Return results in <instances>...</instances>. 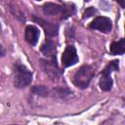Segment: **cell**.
Instances as JSON below:
<instances>
[{
	"label": "cell",
	"mask_w": 125,
	"mask_h": 125,
	"mask_svg": "<svg viewBox=\"0 0 125 125\" xmlns=\"http://www.w3.org/2000/svg\"><path fill=\"white\" fill-rule=\"evenodd\" d=\"M95 75V68L90 64L81 65L72 76V83L79 89H86Z\"/></svg>",
	"instance_id": "3957f363"
},
{
	"label": "cell",
	"mask_w": 125,
	"mask_h": 125,
	"mask_svg": "<svg viewBox=\"0 0 125 125\" xmlns=\"http://www.w3.org/2000/svg\"><path fill=\"white\" fill-rule=\"evenodd\" d=\"M41 68L52 81L60 80L62 75V71L60 69V67L57 63V60L42 59L41 60Z\"/></svg>",
	"instance_id": "5b68a950"
},
{
	"label": "cell",
	"mask_w": 125,
	"mask_h": 125,
	"mask_svg": "<svg viewBox=\"0 0 125 125\" xmlns=\"http://www.w3.org/2000/svg\"><path fill=\"white\" fill-rule=\"evenodd\" d=\"M40 52L43 54L44 57L50 60H56V54H57V47L55 42L48 38L44 41V43L40 47Z\"/></svg>",
	"instance_id": "30bf717a"
},
{
	"label": "cell",
	"mask_w": 125,
	"mask_h": 125,
	"mask_svg": "<svg viewBox=\"0 0 125 125\" xmlns=\"http://www.w3.org/2000/svg\"><path fill=\"white\" fill-rule=\"evenodd\" d=\"M118 69H119V61L118 60L111 61L104 68V70L101 73V78H100V82H99L100 88L103 91L108 92L111 90V88L113 86V80L111 78V73L113 71H118Z\"/></svg>",
	"instance_id": "277c9868"
},
{
	"label": "cell",
	"mask_w": 125,
	"mask_h": 125,
	"mask_svg": "<svg viewBox=\"0 0 125 125\" xmlns=\"http://www.w3.org/2000/svg\"><path fill=\"white\" fill-rule=\"evenodd\" d=\"M96 13H97V10H96V8H95V7H88V8L86 9V11L84 12L82 19H83V20L88 19V18H90V17L94 16Z\"/></svg>",
	"instance_id": "9a60e30c"
},
{
	"label": "cell",
	"mask_w": 125,
	"mask_h": 125,
	"mask_svg": "<svg viewBox=\"0 0 125 125\" xmlns=\"http://www.w3.org/2000/svg\"><path fill=\"white\" fill-rule=\"evenodd\" d=\"M42 11L46 16H60L61 20H65L75 13V6L73 4H58L53 2H46L42 6Z\"/></svg>",
	"instance_id": "6da1fadb"
},
{
	"label": "cell",
	"mask_w": 125,
	"mask_h": 125,
	"mask_svg": "<svg viewBox=\"0 0 125 125\" xmlns=\"http://www.w3.org/2000/svg\"><path fill=\"white\" fill-rule=\"evenodd\" d=\"M5 55H6V50H5V48H4L2 45H0V58H3Z\"/></svg>",
	"instance_id": "2e32d148"
},
{
	"label": "cell",
	"mask_w": 125,
	"mask_h": 125,
	"mask_svg": "<svg viewBox=\"0 0 125 125\" xmlns=\"http://www.w3.org/2000/svg\"><path fill=\"white\" fill-rule=\"evenodd\" d=\"M1 30H2V24H1V21H0V32H1Z\"/></svg>",
	"instance_id": "ac0fdd59"
},
{
	"label": "cell",
	"mask_w": 125,
	"mask_h": 125,
	"mask_svg": "<svg viewBox=\"0 0 125 125\" xmlns=\"http://www.w3.org/2000/svg\"><path fill=\"white\" fill-rule=\"evenodd\" d=\"M79 61L77 51L73 45H67L62 55V65L63 67H69L76 64Z\"/></svg>",
	"instance_id": "52a82bcc"
},
{
	"label": "cell",
	"mask_w": 125,
	"mask_h": 125,
	"mask_svg": "<svg viewBox=\"0 0 125 125\" xmlns=\"http://www.w3.org/2000/svg\"><path fill=\"white\" fill-rule=\"evenodd\" d=\"M30 92L32 94L42 97V98L50 97V89L45 85H35V86L31 87Z\"/></svg>",
	"instance_id": "4fadbf2b"
},
{
	"label": "cell",
	"mask_w": 125,
	"mask_h": 125,
	"mask_svg": "<svg viewBox=\"0 0 125 125\" xmlns=\"http://www.w3.org/2000/svg\"><path fill=\"white\" fill-rule=\"evenodd\" d=\"M119 4H120V6H121L122 8H125V5H124V3H123V2H119Z\"/></svg>",
	"instance_id": "e0dca14e"
},
{
	"label": "cell",
	"mask_w": 125,
	"mask_h": 125,
	"mask_svg": "<svg viewBox=\"0 0 125 125\" xmlns=\"http://www.w3.org/2000/svg\"><path fill=\"white\" fill-rule=\"evenodd\" d=\"M10 10H11L13 16H14L16 19H18V20L21 21H25V16H24V13H23L19 7L14 6V5H11Z\"/></svg>",
	"instance_id": "5bb4252c"
},
{
	"label": "cell",
	"mask_w": 125,
	"mask_h": 125,
	"mask_svg": "<svg viewBox=\"0 0 125 125\" xmlns=\"http://www.w3.org/2000/svg\"><path fill=\"white\" fill-rule=\"evenodd\" d=\"M11 125H21V124H11Z\"/></svg>",
	"instance_id": "d6986e66"
},
{
	"label": "cell",
	"mask_w": 125,
	"mask_h": 125,
	"mask_svg": "<svg viewBox=\"0 0 125 125\" xmlns=\"http://www.w3.org/2000/svg\"><path fill=\"white\" fill-rule=\"evenodd\" d=\"M72 92L70 89L66 87H56L54 89H50V97L58 98V99H64L71 96Z\"/></svg>",
	"instance_id": "8fae6325"
},
{
	"label": "cell",
	"mask_w": 125,
	"mask_h": 125,
	"mask_svg": "<svg viewBox=\"0 0 125 125\" xmlns=\"http://www.w3.org/2000/svg\"><path fill=\"white\" fill-rule=\"evenodd\" d=\"M109 52L111 55H123L125 52V39L121 38L118 41H113L110 44Z\"/></svg>",
	"instance_id": "7c38bea8"
},
{
	"label": "cell",
	"mask_w": 125,
	"mask_h": 125,
	"mask_svg": "<svg viewBox=\"0 0 125 125\" xmlns=\"http://www.w3.org/2000/svg\"><path fill=\"white\" fill-rule=\"evenodd\" d=\"M32 72L21 62L14 64V85L18 89H23L32 82Z\"/></svg>",
	"instance_id": "7a4b0ae2"
},
{
	"label": "cell",
	"mask_w": 125,
	"mask_h": 125,
	"mask_svg": "<svg viewBox=\"0 0 125 125\" xmlns=\"http://www.w3.org/2000/svg\"><path fill=\"white\" fill-rule=\"evenodd\" d=\"M32 20L35 23H38L45 31V34L46 36H48V38H53L55 36L58 35L59 33V25L57 23H53L51 21H48L42 18H39V17H36V16H33L32 17Z\"/></svg>",
	"instance_id": "ba28073f"
},
{
	"label": "cell",
	"mask_w": 125,
	"mask_h": 125,
	"mask_svg": "<svg viewBox=\"0 0 125 125\" xmlns=\"http://www.w3.org/2000/svg\"><path fill=\"white\" fill-rule=\"evenodd\" d=\"M89 27L91 29L99 30L103 33H109L112 29V21L107 17L98 16L91 21V23L89 24Z\"/></svg>",
	"instance_id": "8992f818"
},
{
	"label": "cell",
	"mask_w": 125,
	"mask_h": 125,
	"mask_svg": "<svg viewBox=\"0 0 125 125\" xmlns=\"http://www.w3.org/2000/svg\"><path fill=\"white\" fill-rule=\"evenodd\" d=\"M39 36H40V31L37 26H35L33 24L26 25V27L24 29V39L29 45L35 46L38 42Z\"/></svg>",
	"instance_id": "9c48e42d"
}]
</instances>
